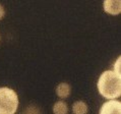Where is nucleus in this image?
<instances>
[{
    "instance_id": "f257e3e1",
    "label": "nucleus",
    "mask_w": 121,
    "mask_h": 114,
    "mask_svg": "<svg viewBox=\"0 0 121 114\" xmlns=\"http://www.w3.org/2000/svg\"><path fill=\"white\" fill-rule=\"evenodd\" d=\"M97 87L104 98L115 100L121 94V79L113 70H107L101 75Z\"/></svg>"
},
{
    "instance_id": "f03ea898",
    "label": "nucleus",
    "mask_w": 121,
    "mask_h": 114,
    "mask_svg": "<svg viewBox=\"0 0 121 114\" xmlns=\"http://www.w3.org/2000/svg\"><path fill=\"white\" fill-rule=\"evenodd\" d=\"M18 107V97L13 90L0 88V114H14Z\"/></svg>"
},
{
    "instance_id": "7ed1b4c3",
    "label": "nucleus",
    "mask_w": 121,
    "mask_h": 114,
    "mask_svg": "<svg viewBox=\"0 0 121 114\" xmlns=\"http://www.w3.org/2000/svg\"><path fill=\"white\" fill-rule=\"evenodd\" d=\"M100 114H121V103L118 100H109L102 105Z\"/></svg>"
},
{
    "instance_id": "20e7f679",
    "label": "nucleus",
    "mask_w": 121,
    "mask_h": 114,
    "mask_svg": "<svg viewBox=\"0 0 121 114\" xmlns=\"http://www.w3.org/2000/svg\"><path fill=\"white\" fill-rule=\"evenodd\" d=\"M104 9L109 14L117 15L121 11V2L119 0H106L104 1Z\"/></svg>"
},
{
    "instance_id": "39448f33",
    "label": "nucleus",
    "mask_w": 121,
    "mask_h": 114,
    "mask_svg": "<svg viewBox=\"0 0 121 114\" xmlns=\"http://www.w3.org/2000/svg\"><path fill=\"white\" fill-rule=\"evenodd\" d=\"M56 93L60 98H62V99L67 98L70 94V86L66 83H61L60 85H58V87H57Z\"/></svg>"
},
{
    "instance_id": "423d86ee",
    "label": "nucleus",
    "mask_w": 121,
    "mask_h": 114,
    "mask_svg": "<svg viewBox=\"0 0 121 114\" xmlns=\"http://www.w3.org/2000/svg\"><path fill=\"white\" fill-rule=\"evenodd\" d=\"M72 110L74 114H86L88 113V106L82 101H77L73 104Z\"/></svg>"
},
{
    "instance_id": "0eeeda50",
    "label": "nucleus",
    "mask_w": 121,
    "mask_h": 114,
    "mask_svg": "<svg viewBox=\"0 0 121 114\" xmlns=\"http://www.w3.org/2000/svg\"><path fill=\"white\" fill-rule=\"evenodd\" d=\"M53 112H54V114H67V112H68V107H67L65 102L58 101L53 106Z\"/></svg>"
},
{
    "instance_id": "6e6552de",
    "label": "nucleus",
    "mask_w": 121,
    "mask_h": 114,
    "mask_svg": "<svg viewBox=\"0 0 121 114\" xmlns=\"http://www.w3.org/2000/svg\"><path fill=\"white\" fill-rule=\"evenodd\" d=\"M120 63H121V59L119 57V58L116 60L115 64H114V70H113V71L115 72L117 75H119V76H120Z\"/></svg>"
},
{
    "instance_id": "1a4fd4ad",
    "label": "nucleus",
    "mask_w": 121,
    "mask_h": 114,
    "mask_svg": "<svg viewBox=\"0 0 121 114\" xmlns=\"http://www.w3.org/2000/svg\"><path fill=\"white\" fill-rule=\"evenodd\" d=\"M23 114H40V111L36 108L35 106H30L29 108L25 111Z\"/></svg>"
},
{
    "instance_id": "9d476101",
    "label": "nucleus",
    "mask_w": 121,
    "mask_h": 114,
    "mask_svg": "<svg viewBox=\"0 0 121 114\" xmlns=\"http://www.w3.org/2000/svg\"><path fill=\"white\" fill-rule=\"evenodd\" d=\"M5 14V11H4V8H3L2 5H0V19H1L3 16Z\"/></svg>"
}]
</instances>
